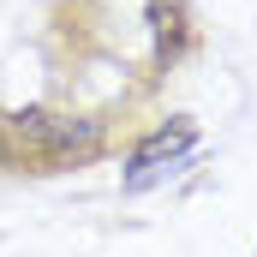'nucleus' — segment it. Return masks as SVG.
I'll return each mask as SVG.
<instances>
[{"label": "nucleus", "instance_id": "obj_1", "mask_svg": "<svg viewBox=\"0 0 257 257\" xmlns=\"http://www.w3.org/2000/svg\"><path fill=\"white\" fill-rule=\"evenodd\" d=\"M192 144H197L192 120H174V126L150 132V138H144V144L132 150V168H126V192H144V186H156L162 174H180V168L192 162Z\"/></svg>", "mask_w": 257, "mask_h": 257}]
</instances>
